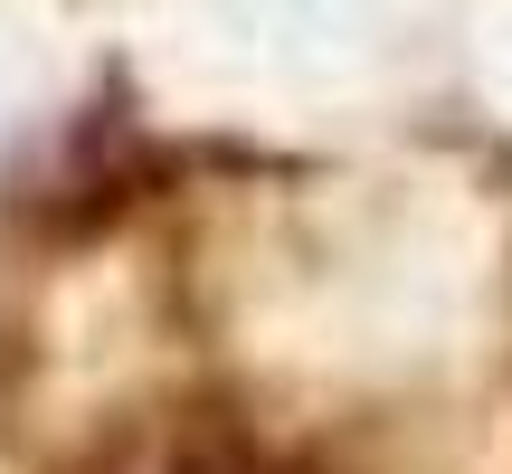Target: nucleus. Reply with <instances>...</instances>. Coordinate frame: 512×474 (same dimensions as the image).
Listing matches in <instances>:
<instances>
[{
    "label": "nucleus",
    "mask_w": 512,
    "mask_h": 474,
    "mask_svg": "<svg viewBox=\"0 0 512 474\" xmlns=\"http://www.w3.org/2000/svg\"><path fill=\"white\" fill-rule=\"evenodd\" d=\"M171 474H294V465H275V456H256V446H190Z\"/></svg>",
    "instance_id": "obj_1"
}]
</instances>
